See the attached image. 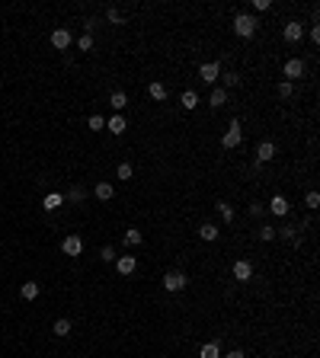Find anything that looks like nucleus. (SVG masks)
Masks as SVG:
<instances>
[{
  "label": "nucleus",
  "mask_w": 320,
  "mask_h": 358,
  "mask_svg": "<svg viewBox=\"0 0 320 358\" xmlns=\"http://www.w3.org/2000/svg\"><path fill=\"white\" fill-rule=\"evenodd\" d=\"M61 249H64L67 256H80V253H84V240H80V237H74V234H71V237H64Z\"/></svg>",
  "instance_id": "1a4fd4ad"
},
{
  "label": "nucleus",
  "mask_w": 320,
  "mask_h": 358,
  "mask_svg": "<svg viewBox=\"0 0 320 358\" xmlns=\"http://www.w3.org/2000/svg\"><path fill=\"white\" fill-rule=\"evenodd\" d=\"M256 26H260V23H256V16H250V13H237V16H234V32L240 39H250L256 32Z\"/></svg>",
  "instance_id": "f257e3e1"
},
{
  "label": "nucleus",
  "mask_w": 320,
  "mask_h": 358,
  "mask_svg": "<svg viewBox=\"0 0 320 358\" xmlns=\"http://www.w3.org/2000/svg\"><path fill=\"white\" fill-rule=\"evenodd\" d=\"M180 103H183V109H195V106H199V96H195V90H186L180 96Z\"/></svg>",
  "instance_id": "412c9836"
},
{
  "label": "nucleus",
  "mask_w": 320,
  "mask_h": 358,
  "mask_svg": "<svg viewBox=\"0 0 320 358\" xmlns=\"http://www.w3.org/2000/svg\"><path fill=\"white\" fill-rule=\"evenodd\" d=\"M272 157H275V144H272V141H263V144L256 147V160H260V163H269Z\"/></svg>",
  "instance_id": "ddd939ff"
},
{
  "label": "nucleus",
  "mask_w": 320,
  "mask_h": 358,
  "mask_svg": "<svg viewBox=\"0 0 320 358\" xmlns=\"http://www.w3.org/2000/svg\"><path fill=\"white\" fill-rule=\"evenodd\" d=\"M304 71H308V64H304L301 58L285 61V77H288V83H291V80H298V77H304Z\"/></svg>",
  "instance_id": "20e7f679"
},
{
  "label": "nucleus",
  "mask_w": 320,
  "mask_h": 358,
  "mask_svg": "<svg viewBox=\"0 0 320 358\" xmlns=\"http://www.w3.org/2000/svg\"><path fill=\"white\" fill-rule=\"evenodd\" d=\"M298 231H301L298 224H285L282 231H275V234H278V237H285L288 243H295V246H301V234H298Z\"/></svg>",
  "instance_id": "f8f14e48"
},
{
  "label": "nucleus",
  "mask_w": 320,
  "mask_h": 358,
  "mask_svg": "<svg viewBox=\"0 0 320 358\" xmlns=\"http://www.w3.org/2000/svg\"><path fill=\"white\" fill-rule=\"evenodd\" d=\"M84 189H80V186H71V192H67V201H74V205H80V201H84Z\"/></svg>",
  "instance_id": "bb28decb"
},
{
  "label": "nucleus",
  "mask_w": 320,
  "mask_h": 358,
  "mask_svg": "<svg viewBox=\"0 0 320 358\" xmlns=\"http://www.w3.org/2000/svg\"><path fill=\"white\" fill-rule=\"evenodd\" d=\"M199 358H221L218 342H205V346H202V352H199Z\"/></svg>",
  "instance_id": "4be33fe9"
},
{
  "label": "nucleus",
  "mask_w": 320,
  "mask_h": 358,
  "mask_svg": "<svg viewBox=\"0 0 320 358\" xmlns=\"http://www.w3.org/2000/svg\"><path fill=\"white\" fill-rule=\"evenodd\" d=\"M250 214H253V218H260V214H263V205H260V201H253V205H250Z\"/></svg>",
  "instance_id": "58836bf2"
},
{
  "label": "nucleus",
  "mask_w": 320,
  "mask_h": 358,
  "mask_svg": "<svg viewBox=\"0 0 320 358\" xmlns=\"http://www.w3.org/2000/svg\"><path fill=\"white\" fill-rule=\"evenodd\" d=\"M291 90H295V86H291L288 80H282V83H278V96H282V99H288V96H291Z\"/></svg>",
  "instance_id": "f704fd0d"
},
{
  "label": "nucleus",
  "mask_w": 320,
  "mask_h": 358,
  "mask_svg": "<svg viewBox=\"0 0 320 358\" xmlns=\"http://www.w3.org/2000/svg\"><path fill=\"white\" fill-rule=\"evenodd\" d=\"M199 77L205 80V83H215V80L221 77V64H218V61H205V64L199 67Z\"/></svg>",
  "instance_id": "39448f33"
},
{
  "label": "nucleus",
  "mask_w": 320,
  "mask_h": 358,
  "mask_svg": "<svg viewBox=\"0 0 320 358\" xmlns=\"http://www.w3.org/2000/svg\"><path fill=\"white\" fill-rule=\"evenodd\" d=\"M186 285H189V278L180 272V269H170V272L163 275V288H167V291H183Z\"/></svg>",
  "instance_id": "7ed1b4c3"
},
{
  "label": "nucleus",
  "mask_w": 320,
  "mask_h": 358,
  "mask_svg": "<svg viewBox=\"0 0 320 358\" xmlns=\"http://www.w3.org/2000/svg\"><path fill=\"white\" fill-rule=\"evenodd\" d=\"M106 19H109V23H122V13L115 10V6H109V10H106Z\"/></svg>",
  "instance_id": "c9c22d12"
},
{
  "label": "nucleus",
  "mask_w": 320,
  "mask_h": 358,
  "mask_svg": "<svg viewBox=\"0 0 320 358\" xmlns=\"http://www.w3.org/2000/svg\"><path fill=\"white\" fill-rule=\"evenodd\" d=\"M77 48L80 51H93V36H90V32H84V36L77 39Z\"/></svg>",
  "instance_id": "cd10ccee"
},
{
  "label": "nucleus",
  "mask_w": 320,
  "mask_h": 358,
  "mask_svg": "<svg viewBox=\"0 0 320 358\" xmlns=\"http://www.w3.org/2000/svg\"><path fill=\"white\" fill-rule=\"evenodd\" d=\"M250 275H253V262L250 259H237L234 262V278L237 281H250Z\"/></svg>",
  "instance_id": "423d86ee"
},
{
  "label": "nucleus",
  "mask_w": 320,
  "mask_h": 358,
  "mask_svg": "<svg viewBox=\"0 0 320 358\" xmlns=\"http://www.w3.org/2000/svg\"><path fill=\"white\" fill-rule=\"evenodd\" d=\"M109 106H112V109H125V106H128V96H125V93H122V90H115L112 93V96H109Z\"/></svg>",
  "instance_id": "6ab92c4d"
},
{
  "label": "nucleus",
  "mask_w": 320,
  "mask_h": 358,
  "mask_svg": "<svg viewBox=\"0 0 320 358\" xmlns=\"http://www.w3.org/2000/svg\"><path fill=\"white\" fill-rule=\"evenodd\" d=\"M285 42H301V36H304V26L298 23V19H291V23H285Z\"/></svg>",
  "instance_id": "0eeeda50"
},
{
  "label": "nucleus",
  "mask_w": 320,
  "mask_h": 358,
  "mask_svg": "<svg viewBox=\"0 0 320 358\" xmlns=\"http://www.w3.org/2000/svg\"><path fill=\"white\" fill-rule=\"evenodd\" d=\"M51 45L58 51H67V48H71V32H67V29H54L51 32Z\"/></svg>",
  "instance_id": "6e6552de"
},
{
  "label": "nucleus",
  "mask_w": 320,
  "mask_h": 358,
  "mask_svg": "<svg viewBox=\"0 0 320 358\" xmlns=\"http://www.w3.org/2000/svg\"><path fill=\"white\" fill-rule=\"evenodd\" d=\"M308 36H311V42H314V45H320V26H311Z\"/></svg>",
  "instance_id": "e433bc0d"
},
{
  "label": "nucleus",
  "mask_w": 320,
  "mask_h": 358,
  "mask_svg": "<svg viewBox=\"0 0 320 358\" xmlns=\"http://www.w3.org/2000/svg\"><path fill=\"white\" fill-rule=\"evenodd\" d=\"M275 237H278L275 227H269V224H263V227H260V240H266V243H269V240H275Z\"/></svg>",
  "instance_id": "2f4dec72"
},
{
  "label": "nucleus",
  "mask_w": 320,
  "mask_h": 358,
  "mask_svg": "<svg viewBox=\"0 0 320 358\" xmlns=\"http://www.w3.org/2000/svg\"><path fill=\"white\" fill-rule=\"evenodd\" d=\"M112 195H115L112 182H96V199H99V201H109Z\"/></svg>",
  "instance_id": "a211bd4d"
},
{
  "label": "nucleus",
  "mask_w": 320,
  "mask_h": 358,
  "mask_svg": "<svg viewBox=\"0 0 320 358\" xmlns=\"http://www.w3.org/2000/svg\"><path fill=\"white\" fill-rule=\"evenodd\" d=\"M253 10H260V13L269 10V0H253Z\"/></svg>",
  "instance_id": "4c0bfd02"
},
{
  "label": "nucleus",
  "mask_w": 320,
  "mask_h": 358,
  "mask_svg": "<svg viewBox=\"0 0 320 358\" xmlns=\"http://www.w3.org/2000/svg\"><path fill=\"white\" fill-rule=\"evenodd\" d=\"M45 211H58L61 205H64V195H58V192H51V195H45Z\"/></svg>",
  "instance_id": "dca6fc26"
},
{
  "label": "nucleus",
  "mask_w": 320,
  "mask_h": 358,
  "mask_svg": "<svg viewBox=\"0 0 320 358\" xmlns=\"http://www.w3.org/2000/svg\"><path fill=\"white\" fill-rule=\"evenodd\" d=\"M224 358H247V355H243V352H240V349H230V352H228V355H224Z\"/></svg>",
  "instance_id": "ea45409f"
},
{
  "label": "nucleus",
  "mask_w": 320,
  "mask_h": 358,
  "mask_svg": "<svg viewBox=\"0 0 320 358\" xmlns=\"http://www.w3.org/2000/svg\"><path fill=\"white\" fill-rule=\"evenodd\" d=\"M269 211L275 214V218H285V214H288V199H285V195H272Z\"/></svg>",
  "instance_id": "9d476101"
},
{
  "label": "nucleus",
  "mask_w": 320,
  "mask_h": 358,
  "mask_svg": "<svg viewBox=\"0 0 320 358\" xmlns=\"http://www.w3.org/2000/svg\"><path fill=\"white\" fill-rule=\"evenodd\" d=\"M240 138H243V131H240V119H230V125H228V131H224V138H221V147H237L240 144Z\"/></svg>",
  "instance_id": "f03ea898"
},
{
  "label": "nucleus",
  "mask_w": 320,
  "mask_h": 358,
  "mask_svg": "<svg viewBox=\"0 0 320 358\" xmlns=\"http://www.w3.org/2000/svg\"><path fill=\"white\" fill-rule=\"evenodd\" d=\"M87 125H90L93 131H103V128H106V119H103V116L96 112V116H90V121H87Z\"/></svg>",
  "instance_id": "c756f323"
},
{
  "label": "nucleus",
  "mask_w": 320,
  "mask_h": 358,
  "mask_svg": "<svg viewBox=\"0 0 320 358\" xmlns=\"http://www.w3.org/2000/svg\"><path fill=\"white\" fill-rule=\"evenodd\" d=\"M304 205H308L311 211H314V208H320V195H317V192H308V199H304Z\"/></svg>",
  "instance_id": "72a5a7b5"
},
{
  "label": "nucleus",
  "mask_w": 320,
  "mask_h": 358,
  "mask_svg": "<svg viewBox=\"0 0 320 358\" xmlns=\"http://www.w3.org/2000/svg\"><path fill=\"white\" fill-rule=\"evenodd\" d=\"M115 269H119V275H132L135 269H138V259H135V256H119V259H115Z\"/></svg>",
  "instance_id": "9b49d317"
},
{
  "label": "nucleus",
  "mask_w": 320,
  "mask_h": 358,
  "mask_svg": "<svg viewBox=\"0 0 320 358\" xmlns=\"http://www.w3.org/2000/svg\"><path fill=\"white\" fill-rule=\"evenodd\" d=\"M141 240H144V237H141V231H135V227H132V231H125V246H138Z\"/></svg>",
  "instance_id": "a878e982"
},
{
  "label": "nucleus",
  "mask_w": 320,
  "mask_h": 358,
  "mask_svg": "<svg viewBox=\"0 0 320 358\" xmlns=\"http://www.w3.org/2000/svg\"><path fill=\"white\" fill-rule=\"evenodd\" d=\"M218 214H221V218H224V224H230V221H234V208H230L228 205V201H218Z\"/></svg>",
  "instance_id": "b1692460"
},
{
  "label": "nucleus",
  "mask_w": 320,
  "mask_h": 358,
  "mask_svg": "<svg viewBox=\"0 0 320 358\" xmlns=\"http://www.w3.org/2000/svg\"><path fill=\"white\" fill-rule=\"evenodd\" d=\"M199 237H202V240H208V243L218 240V227H215V224H202V227H199Z\"/></svg>",
  "instance_id": "393cba45"
},
{
  "label": "nucleus",
  "mask_w": 320,
  "mask_h": 358,
  "mask_svg": "<svg viewBox=\"0 0 320 358\" xmlns=\"http://www.w3.org/2000/svg\"><path fill=\"white\" fill-rule=\"evenodd\" d=\"M106 128H109V131H112V134H122V131H125V119H122V116H112V119H109L106 121Z\"/></svg>",
  "instance_id": "aec40b11"
},
{
  "label": "nucleus",
  "mask_w": 320,
  "mask_h": 358,
  "mask_svg": "<svg viewBox=\"0 0 320 358\" xmlns=\"http://www.w3.org/2000/svg\"><path fill=\"white\" fill-rule=\"evenodd\" d=\"M224 103H228V93H224L221 86H215V90H212V96H208V106H212V109H221Z\"/></svg>",
  "instance_id": "2eb2a0df"
},
{
  "label": "nucleus",
  "mask_w": 320,
  "mask_h": 358,
  "mask_svg": "<svg viewBox=\"0 0 320 358\" xmlns=\"http://www.w3.org/2000/svg\"><path fill=\"white\" fill-rule=\"evenodd\" d=\"M237 83H240V74H237V71H228V74H224V86H237Z\"/></svg>",
  "instance_id": "473e14b6"
},
{
  "label": "nucleus",
  "mask_w": 320,
  "mask_h": 358,
  "mask_svg": "<svg viewBox=\"0 0 320 358\" xmlns=\"http://www.w3.org/2000/svg\"><path fill=\"white\" fill-rule=\"evenodd\" d=\"M99 259H103V262H115V259H119V256H115V246H103V249H99Z\"/></svg>",
  "instance_id": "7c9ffc66"
},
{
  "label": "nucleus",
  "mask_w": 320,
  "mask_h": 358,
  "mask_svg": "<svg viewBox=\"0 0 320 358\" xmlns=\"http://www.w3.org/2000/svg\"><path fill=\"white\" fill-rule=\"evenodd\" d=\"M51 333H54V336H61V339H64V336H71V320H67V317H61V320H54Z\"/></svg>",
  "instance_id": "f3484780"
},
{
  "label": "nucleus",
  "mask_w": 320,
  "mask_h": 358,
  "mask_svg": "<svg viewBox=\"0 0 320 358\" xmlns=\"http://www.w3.org/2000/svg\"><path fill=\"white\" fill-rule=\"evenodd\" d=\"M19 294H23V301H36L39 298V281H23Z\"/></svg>",
  "instance_id": "4468645a"
},
{
  "label": "nucleus",
  "mask_w": 320,
  "mask_h": 358,
  "mask_svg": "<svg viewBox=\"0 0 320 358\" xmlns=\"http://www.w3.org/2000/svg\"><path fill=\"white\" fill-rule=\"evenodd\" d=\"M115 176H119V179H132V176H135L132 163H119V170H115Z\"/></svg>",
  "instance_id": "c85d7f7f"
},
{
  "label": "nucleus",
  "mask_w": 320,
  "mask_h": 358,
  "mask_svg": "<svg viewBox=\"0 0 320 358\" xmlns=\"http://www.w3.org/2000/svg\"><path fill=\"white\" fill-rule=\"evenodd\" d=\"M147 93H151V99H157V103L167 99V86L163 83H147Z\"/></svg>",
  "instance_id": "5701e85b"
}]
</instances>
